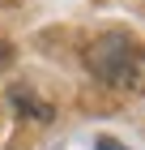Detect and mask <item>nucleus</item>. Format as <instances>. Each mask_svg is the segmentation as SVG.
Listing matches in <instances>:
<instances>
[{"label": "nucleus", "mask_w": 145, "mask_h": 150, "mask_svg": "<svg viewBox=\"0 0 145 150\" xmlns=\"http://www.w3.org/2000/svg\"><path fill=\"white\" fill-rule=\"evenodd\" d=\"M90 77L115 94H145V47L132 35H102L85 47Z\"/></svg>", "instance_id": "obj_1"}, {"label": "nucleus", "mask_w": 145, "mask_h": 150, "mask_svg": "<svg viewBox=\"0 0 145 150\" xmlns=\"http://www.w3.org/2000/svg\"><path fill=\"white\" fill-rule=\"evenodd\" d=\"M9 103L17 107L22 116H30V120H51V116H56V112H51V103H43V99H34L30 90H13V94H9Z\"/></svg>", "instance_id": "obj_2"}, {"label": "nucleus", "mask_w": 145, "mask_h": 150, "mask_svg": "<svg viewBox=\"0 0 145 150\" xmlns=\"http://www.w3.org/2000/svg\"><path fill=\"white\" fill-rule=\"evenodd\" d=\"M9 64H13V47H9V43H4V39H0V73L9 69Z\"/></svg>", "instance_id": "obj_3"}]
</instances>
